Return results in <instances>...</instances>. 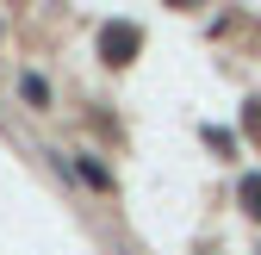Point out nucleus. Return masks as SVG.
<instances>
[{
    "label": "nucleus",
    "instance_id": "4",
    "mask_svg": "<svg viewBox=\"0 0 261 255\" xmlns=\"http://www.w3.org/2000/svg\"><path fill=\"white\" fill-rule=\"evenodd\" d=\"M243 206L261 218V174H249V181H243Z\"/></svg>",
    "mask_w": 261,
    "mask_h": 255
},
{
    "label": "nucleus",
    "instance_id": "2",
    "mask_svg": "<svg viewBox=\"0 0 261 255\" xmlns=\"http://www.w3.org/2000/svg\"><path fill=\"white\" fill-rule=\"evenodd\" d=\"M19 93H25V106H38V112H50V87H44V75H19Z\"/></svg>",
    "mask_w": 261,
    "mask_h": 255
},
{
    "label": "nucleus",
    "instance_id": "3",
    "mask_svg": "<svg viewBox=\"0 0 261 255\" xmlns=\"http://www.w3.org/2000/svg\"><path fill=\"white\" fill-rule=\"evenodd\" d=\"M124 50H137V31H130V25H118V31H106V56H112V62H130Z\"/></svg>",
    "mask_w": 261,
    "mask_h": 255
},
{
    "label": "nucleus",
    "instance_id": "1",
    "mask_svg": "<svg viewBox=\"0 0 261 255\" xmlns=\"http://www.w3.org/2000/svg\"><path fill=\"white\" fill-rule=\"evenodd\" d=\"M75 174L93 187V193H112V168L100 162V156H75Z\"/></svg>",
    "mask_w": 261,
    "mask_h": 255
}]
</instances>
